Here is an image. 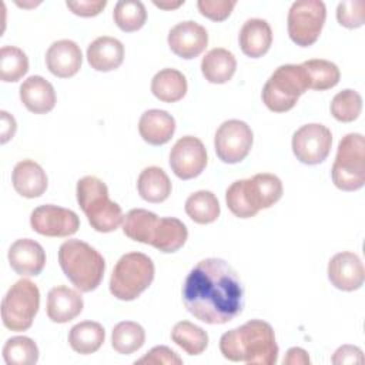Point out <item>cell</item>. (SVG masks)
I'll list each match as a JSON object with an SVG mask.
<instances>
[{"label":"cell","mask_w":365,"mask_h":365,"mask_svg":"<svg viewBox=\"0 0 365 365\" xmlns=\"http://www.w3.org/2000/svg\"><path fill=\"white\" fill-rule=\"evenodd\" d=\"M137 364H145V365H158V364L181 365L182 359L171 348H168L165 345H158V346H154L153 349H150L143 358L137 359L135 365Z\"/></svg>","instance_id":"cell-40"},{"label":"cell","mask_w":365,"mask_h":365,"mask_svg":"<svg viewBox=\"0 0 365 365\" xmlns=\"http://www.w3.org/2000/svg\"><path fill=\"white\" fill-rule=\"evenodd\" d=\"M329 110L335 120L351 123L356 120L362 111V97L358 91L345 88L334 96Z\"/></svg>","instance_id":"cell-37"},{"label":"cell","mask_w":365,"mask_h":365,"mask_svg":"<svg viewBox=\"0 0 365 365\" xmlns=\"http://www.w3.org/2000/svg\"><path fill=\"white\" fill-rule=\"evenodd\" d=\"M331 145L332 134L324 124H305L292 135V153L297 160L307 165H317L325 161Z\"/></svg>","instance_id":"cell-13"},{"label":"cell","mask_w":365,"mask_h":365,"mask_svg":"<svg viewBox=\"0 0 365 365\" xmlns=\"http://www.w3.org/2000/svg\"><path fill=\"white\" fill-rule=\"evenodd\" d=\"M84 302L80 292L64 285L53 287L47 294V317L57 324H66L83 311Z\"/></svg>","instance_id":"cell-20"},{"label":"cell","mask_w":365,"mask_h":365,"mask_svg":"<svg viewBox=\"0 0 365 365\" xmlns=\"http://www.w3.org/2000/svg\"><path fill=\"white\" fill-rule=\"evenodd\" d=\"M77 202L86 214L91 228L98 232L115 231L124 221L121 207L108 197L107 185L94 175L77 181Z\"/></svg>","instance_id":"cell-6"},{"label":"cell","mask_w":365,"mask_h":365,"mask_svg":"<svg viewBox=\"0 0 365 365\" xmlns=\"http://www.w3.org/2000/svg\"><path fill=\"white\" fill-rule=\"evenodd\" d=\"M187 215L197 224H211L220 217V202L211 191L200 190L192 192L185 201Z\"/></svg>","instance_id":"cell-30"},{"label":"cell","mask_w":365,"mask_h":365,"mask_svg":"<svg viewBox=\"0 0 365 365\" xmlns=\"http://www.w3.org/2000/svg\"><path fill=\"white\" fill-rule=\"evenodd\" d=\"M327 7L321 0L294 1L288 11L287 26L289 38L301 47L312 46L324 27Z\"/></svg>","instance_id":"cell-11"},{"label":"cell","mask_w":365,"mask_h":365,"mask_svg":"<svg viewBox=\"0 0 365 365\" xmlns=\"http://www.w3.org/2000/svg\"><path fill=\"white\" fill-rule=\"evenodd\" d=\"M272 31L267 20L250 19L240 30V47L241 51L251 57H262L271 47Z\"/></svg>","instance_id":"cell-25"},{"label":"cell","mask_w":365,"mask_h":365,"mask_svg":"<svg viewBox=\"0 0 365 365\" xmlns=\"http://www.w3.org/2000/svg\"><path fill=\"white\" fill-rule=\"evenodd\" d=\"M235 0H198L197 7L200 13L212 20V21H224L235 7Z\"/></svg>","instance_id":"cell-39"},{"label":"cell","mask_w":365,"mask_h":365,"mask_svg":"<svg viewBox=\"0 0 365 365\" xmlns=\"http://www.w3.org/2000/svg\"><path fill=\"white\" fill-rule=\"evenodd\" d=\"M123 60L124 46L115 37H97L87 47V61L96 71L115 70L123 64Z\"/></svg>","instance_id":"cell-23"},{"label":"cell","mask_w":365,"mask_h":365,"mask_svg":"<svg viewBox=\"0 0 365 365\" xmlns=\"http://www.w3.org/2000/svg\"><path fill=\"white\" fill-rule=\"evenodd\" d=\"M182 301L187 311L201 322L227 324L244 308V287L227 261L205 258L188 272Z\"/></svg>","instance_id":"cell-1"},{"label":"cell","mask_w":365,"mask_h":365,"mask_svg":"<svg viewBox=\"0 0 365 365\" xmlns=\"http://www.w3.org/2000/svg\"><path fill=\"white\" fill-rule=\"evenodd\" d=\"M332 181L342 191H356L365 184V138L359 133H349L338 144L331 170Z\"/></svg>","instance_id":"cell-9"},{"label":"cell","mask_w":365,"mask_h":365,"mask_svg":"<svg viewBox=\"0 0 365 365\" xmlns=\"http://www.w3.org/2000/svg\"><path fill=\"white\" fill-rule=\"evenodd\" d=\"M175 131V120L165 110H147L138 121V133L143 140L151 145L168 143Z\"/></svg>","instance_id":"cell-24"},{"label":"cell","mask_w":365,"mask_h":365,"mask_svg":"<svg viewBox=\"0 0 365 365\" xmlns=\"http://www.w3.org/2000/svg\"><path fill=\"white\" fill-rule=\"evenodd\" d=\"M11 269L21 277H36L46 265V252L43 247L31 238L16 240L7 252Z\"/></svg>","instance_id":"cell-18"},{"label":"cell","mask_w":365,"mask_h":365,"mask_svg":"<svg viewBox=\"0 0 365 365\" xmlns=\"http://www.w3.org/2000/svg\"><path fill=\"white\" fill-rule=\"evenodd\" d=\"M328 279L341 291H355L364 285L365 271L361 258L351 251L335 254L328 262Z\"/></svg>","instance_id":"cell-17"},{"label":"cell","mask_w":365,"mask_h":365,"mask_svg":"<svg viewBox=\"0 0 365 365\" xmlns=\"http://www.w3.org/2000/svg\"><path fill=\"white\" fill-rule=\"evenodd\" d=\"M113 19L120 30L133 33L144 26L147 10L140 0H120L114 6Z\"/></svg>","instance_id":"cell-34"},{"label":"cell","mask_w":365,"mask_h":365,"mask_svg":"<svg viewBox=\"0 0 365 365\" xmlns=\"http://www.w3.org/2000/svg\"><path fill=\"white\" fill-rule=\"evenodd\" d=\"M154 274V262L148 255L143 252L124 254L113 269L110 292L117 299L133 301L151 285Z\"/></svg>","instance_id":"cell-7"},{"label":"cell","mask_w":365,"mask_h":365,"mask_svg":"<svg viewBox=\"0 0 365 365\" xmlns=\"http://www.w3.org/2000/svg\"><path fill=\"white\" fill-rule=\"evenodd\" d=\"M106 339V331L96 321H83L76 324L68 332V344L73 351L81 355L94 354L101 348Z\"/></svg>","instance_id":"cell-28"},{"label":"cell","mask_w":365,"mask_h":365,"mask_svg":"<svg viewBox=\"0 0 365 365\" xmlns=\"http://www.w3.org/2000/svg\"><path fill=\"white\" fill-rule=\"evenodd\" d=\"M3 358L7 365H33L38 361V348L29 336H13L3 346Z\"/></svg>","instance_id":"cell-36"},{"label":"cell","mask_w":365,"mask_h":365,"mask_svg":"<svg viewBox=\"0 0 365 365\" xmlns=\"http://www.w3.org/2000/svg\"><path fill=\"white\" fill-rule=\"evenodd\" d=\"M66 6L80 17H93L103 11L107 6L106 0H77V1H66Z\"/></svg>","instance_id":"cell-41"},{"label":"cell","mask_w":365,"mask_h":365,"mask_svg":"<svg viewBox=\"0 0 365 365\" xmlns=\"http://www.w3.org/2000/svg\"><path fill=\"white\" fill-rule=\"evenodd\" d=\"M137 190L143 200L148 202H163L171 194V181L160 167L144 168L137 180Z\"/></svg>","instance_id":"cell-27"},{"label":"cell","mask_w":365,"mask_h":365,"mask_svg":"<svg viewBox=\"0 0 365 365\" xmlns=\"http://www.w3.org/2000/svg\"><path fill=\"white\" fill-rule=\"evenodd\" d=\"M220 351L225 359L248 365H274L278 359L274 329L262 319H250L222 334Z\"/></svg>","instance_id":"cell-2"},{"label":"cell","mask_w":365,"mask_h":365,"mask_svg":"<svg viewBox=\"0 0 365 365\" xmlns=\"http://www.w3.org/2000/svg\"><path fill=\"white\" fill-rule=\"evenodd\" d=\"M0 118H1V125H0V143L6 144L9 140H11L16 134L17 124L13 115H10L7 111L1 110L0 111Z\"/></svg>","instance_id":"cell-43"},{"label":"cell","mask_w":365,"mask_h":365,"mask_svg":"<svg viewBox=\"0 0 365 365\" xmlns=\"http://www.w3.org/2000/svg\"><path fill=\"white\" fill-rule=\"evenodd\" d=\"M40 307V291L30 279H19L1 301V321L10 331H26L33 325Z\"/></svg>","instance_id":"cell-10"},{"label":"cell","mask_w":365,"mask_h":365,"mask_svg":"<svg viewBox=\"0 0 365 365\" xmlns=\"http://www.w3.org/2000/svg\"><path fill=\"white\" fill-rule=\"evenodd\" d=\"M29 71L26 53L14 46L0 48V78L4 83H16Z\"/></svg>","instance_id":"cell-35"},{"label":"cell","mask_w":365,"mask_h":365,"mask_svg":"<svg viewBox=\"0 0 365 365\" xmlns=\"http://www.w3.org/2000/svg\"><path fill=\"white\" fill-rule=\"evenodd\" d=\"M331 362L332 364H362L364 362L362 349L355 345H342L334 352Z\"/></svg>","instance_id":"cell-42"},{"label":"cell","mask_w":365,"mask_h":365,"mask_svg":"<svg viewBox=\"0 0 365 365\" xmlns=\"http://www.w3.org/2000/svg\"><path fill=\"white\" fill-rule=\"evenodd\" d=\"M309 362L311 361H309L308 352L299 346L289 348L287 351V355L282 359L284 365H308Z\"/></svg>","instance_id":"cell-44"},{"label":"cell","mask_w":365,"mask_h":365,"mask_svg":"<svg viewBox=\"0 0 365 365\" xmlns=\"http://www.w3.org/2000/svg\"><path fill=\"white\" fill-rule=\"evenodd\" d=\"M145 342L144 328L134 321L118 322L111 332V346L123 355H130L138 351Z\"/></svg>","instance_id":"cell-31"},{"label":"cell","mask_w":365,"mask_h":365,"mask_svg":"<svg viewBox=\"0 0 365 365\" xmlns=\"http://www.w3.org/2000/svg\"><path fill=\"white\" fill-rule=\"evenodd\" d=\"M171 51L185 60L198 57L208 44V33L205 27L192 20L175 24L167 37Z\"/></svg>","instance_id":"cell-16"},{"label":"cell","mask_w":365,"mask_h":365,"mask_svg":"<svg viewBox=\"0 0 365 365\" xmlns=\"http://www.w3.org/2000/svg\"><path fill=\"white\" fill-rule=\"evenodd\" d=\"M20 100L34 114H46L56 106V91L41 76H30L20 86Z\"/></svg>","instance_id":"cell-22"},{"label":"cell","mask_w":365,"mask_h":365,"mask_svg":"<svg viewBox=\"0 0 365 365\" xmlns=\"http://www.w3.org/2000/svg\"><path fill=\"white\" fill-rule=\"evenodd\" d=\"M83 54L76 41L63 38L54 41L46 53V66L48 71L58 78H68L81 68Z\"/></svg>","instance_id":"cell-19"},{"label":"cell","mask_w":365,"mask_h":365,"mask_svg":"<svg viewBox=\"0 0 365 365\" xmlns=\"http://www.w3.org/2000/svg\"><path fill=\"white\" fill-rule=\"evenodd\" d=\"M282 191V182L275 174L259 173L251 178L234 181L225 191V201L235 217L251 218L259 210L278 202Z\"/></svg>","instance_id":"cell-4"},{"label":"cell","mask_w":365,"mask_h":365,"mask_svg":"<svg viewBox=\"0 0 365 365\" xmlns=\"http://www.w3.org/2000/svg\"><path fill=\"white\" fill-rule=\"evenodd\" d=\"M252 141V130L245 121L227 120L215 133L214 147L222 163L237 164L250 154Z\"/></svg>","instance_id":"cell-12"},{"label":"cell","mask_w":365,"mask_h":365,"mask_svg":"<svg viewBox=\"0 0 365 365\" xmlns=\"http://www.w3.org/2000/svg\"><path fill=\"white\" fill-rule=\"evenodd\" d=\"M309 88V80L302 64L279 66L262 88V101L274 113L294 108L298 98Z\"/></svg>","instance_id":"cell-8"},{"label":"cell","mask_w":365,"mask_h":365,"mask_svg":"<svg viewBox=\"0 0 365 365\" xmlns=\"http://www.w3.org/2000/svg\"><path fill=\"white\" fill-rule=\"evenodd\" d=\"M33 231L44 237H70L80 228L77 214L68 208L44 204L33 210L30 215Z\"/></svg>","instance_id":"cell-14"},{"label":"cell","mask_w":365,"mask_h":365,"mask_svg":"<svg viewBox=\"0 0 365 365\" xmlns=\"http://www.w3.org/2000/svg\"><path fill=\"white\" fill-rule=\"evenodd\" d=\"M11 182L16 192L26 198L40 197L48 185L46 171L33 160H23L14 165Z\"/></svg>","instance_id":"cell-21"},{"label":"cell","mask_w":365,"mask_h":365,"mask_svg":"<svg viewBox=\"0 0 365 365\" xmlns=\"http://www.w3.org/2000/svg\"><path fill=\"white\" fill-rule=\"evenodd\" d=\"M171 339L188 355H200L208 346V334L190 321H180L173 327Z\"/></svg>","instance_id":"cell-32"},{"label":"cell","mask_w":365,"mask_h":365,"mask_svg":"<svg viewBox=\"0 0 365 365\" xmlns=\"http://www.w3.org/2000/svg\"><path fill=\"white\" fill-rule=\"evenodd\" d=\"M153 4L160 7V9H164V10H173V9H177V7L182 6L184 0H178V1H157V0H154Z\"/></svg>","instance_id":"cell-45"},{"label":"cell","mask_w":365,"mask_h":365,"mask_svg":"<svg viewBox=\"0 0 365 365\" xmlns=\"http://www.w3.org/2000/svg\"><path fill=\"white\" fill-rule=\"evenodd\" d=\"M123 232L133 241L150 244L167 254L178 251L188 238L182 221L174 217H158L144 208H133L125 214Z\"/></svg>","instance_id":"cell-3"},{"label":"cell","mask_w":365,"mask_h":365,"mask_svg":"<svg viewBox=\"0 0 365 365\" xmlns=\"http://www.w3.org/2000/svg\"><path fill=\"white\" fill-rule=\"evenodd\" d=\"M151 93L164 103L180 101L187 93V78L175 68H163L151 80Z\"/></svg>","instance_id":"cell-29"},{"label":"cell","mask_w":365,"mask_h":365,"mask_svg":"<svg viewBox=\"0 0 365 365\" xmlns=\"http://www.w3.org/2000/svg\"><path fill=\"white\" fill-rule=\"evenodd\" d=\"M309 80V88L324 91L335 87L341 78L339 68L335 63L324 58H311L302 63Z\"/></svg>","instance_id":"cell-33"},{"label":"cell","mask_w":365,"mask_h":365,"mask_svg":"<svg viewBox=\"0 0 365 365\" xmlns=\"http://www.w3.org/2000/svg\"><path fill=\"white\" fill-rule=\"evenodd\" d=\"M208 161L202 141L192 135H184L173 145L170 151V167L181 180L198 177Z\"/></svg>","instance_id":"cell-15"},{"label":"cell","mask_w":365,"mask_h":365,"mask_svg":"<svg viewBox=\"0 0 365 365\" xmlns=\"http://www.w3.org/2000/svg\"><path fill=\"white\" fill-rule=\"evenodd\" d=\"M364 9L365 3L362 0L341 1L336 7V20L346 29H358L364 24Z\"/></svg>","instance_id":"cell-38"},{"label":"cell","mask_w":365,"mask_h":365,"mask_svg":"<svg viewBox=\"0 0 365 365\" xmlns=\"http://www.w3.org/2000/svg\"><path fill=\"white\" fill-rule=\"evenodd\" d=\"M58 264L80 292L94 291L103 281L106 271L103 255L80 240H67L60 245Z\"/></svg>","instance_id":"cell-5"},{"label":"cell","mask_w":365,"mask_h":365,"mask_svg":"<svg viewBox=\"0 0 365 365\" xmlns=\"http://www.w3.org/2000/svg\"><path fill=\"white\" fill-rule=\"evenodd\" d=\"M237 70L234 54L222 47L210 50L201 60V73L207 81L212 84H224L230 81Z\"/></svg>","instance_id":"cell-26"}]
</instances>
